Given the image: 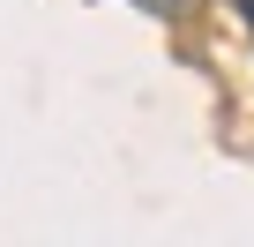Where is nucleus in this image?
<instances>
[{
    "label": "nucleus",
    "instance_id": "obj_1",
    "mask_svg": "<svg viewBox=\"0 0 254 247\" xmlns=\"http://www.w3.org/2000/svg\"><path fill=\"white\" fill-rule=\"evenodd\" d=\"M135 8H150V15H180V0H135Z\"/></svg>",
    "mask_w": 254,
    "mask_h": 247
},
{
    "label": "nucleus",
    "instance_id": "obj_2",
    "mask_svg": "<svg viewBox=\"0 0 254 247\" xmlns=\"http://www.w3.org/2000/svg\"><path fill=\"white\" fill-rule=\"evenodd\" d=\"M239 15H247V30H254V0H239Z\"/></svg>",
    "mask_w": 254,
    "mask_h": 247
}]
</instances>
